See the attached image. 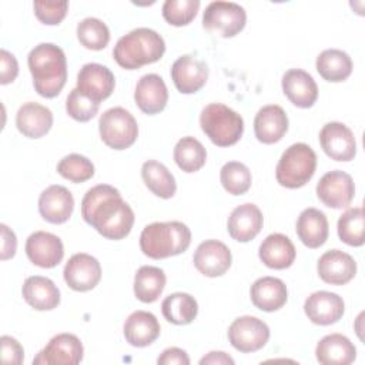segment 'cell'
I'll list each match as a JSON object with an SVG mask.
<instances>
[{
    "label": "cell",
    "instance_id": "1",
    "mask_svg": "<svg viewBox=\"0 0 365 365\" xmlns=\"http://www.w3.org/2000/svg\"><path fill=\"white\" fill-rule=\"evenodd\" d=\"M81 217L107 240L125 238L134 224L131 207L121 198L117 188L98 184L81 200Z\"/></svg>",
    "mask_w": 365,
    "mask_h": 365
},
{
    "label": "cell",
    "instance_id": "2",
    "mask_svg": "<svg viewBox=\"0 0 365 365\" xmlns=\"http://www.w3.org/2000/svg\"><path fill=\"white\" fill-rule=\"evenodd\" d=\"M34 90L46 98L60 94L67 80V60L61 47L53 43H40L27 57Z\"/></svg>",
    "mask_w": 365,
    "mask_h": 365
},
{
    "label": "cell",
    "instance_id": "3",
    "mask_svg": "<svg viewBox=\"0 0 365 365\" xmlns=\"http://www.w3.org/2000/svg\"><path fill=\"white\" fill-rule=\"evenodd\" d=\"M165 51L164 38L153 29L138 27L118 38L113 57L125 70H137L158 61Z\"/></svg>",
    "mask_w": 365,
    "mask_h": 365
},
{
    "label": "cell",
    "instance_id": "4",
    "mask_svg": "<svg viewBox=\"0 0 365 365\" xmlns=\"http://www.w3.org/2000/svg\"><path fill=\"white\" fill-rule=\"evenodd\" d=\"M191 244L190 228L180 221L153 222L140 235V248L153 259H163L184 252Z\"/></svg>",
    "mask_w": 365,
    "mask_h": 365
},
{
    "label": "cell",
    "instance_id": "5",
    "mask_svg": "<svg viewBox=\"0 0 365 365\" xmlns=\"http://www.w3.org/2000/svg\"><path fill=\"white\" fill-rule=\"evenodd\" d=\"M200 125L205 135L218 147L234 145L244 133L242 117L221 103H211L202 108Z\"/></svg>",
    "mask_w": 365,
    "mask_h": 365
},
{
    "label": "cell",
    "instance_id": "6",
    "mask_svg": "<svg viewBox=\"0 0 365 365\" xmlns=\"http://www.w3.org/2000/svg\"><path fill=\"white\" fill-rule=\"evenodd\" d=\"M315 168L314 150L305 143H295L282 153L275 168V178L285 188H299L312 178Z\"/></svg>",
    "mask_w": 365,
    "mask_h": 365
},
{
    "label": "cell",
    "instance_id": "7",
    "mask_svg": "<svg viewBox=\"0 0 365 365\" xmlns=\"http://www.w3.org/2000/svg\"><path fill=\"white\" fill-rule=\"evenodd\" d=\"M98 131L103 143L113 150H125L138 137V125L134 115L123 107L106 110L100 115Z\"/></svg>",
    "mask_w": 365,
    "mask_h": 365
},
{
    "label": "cell",
    "instance_id": "8",
    "mask_svg": "<svg viewBox=\"0 0 365 365\" xmlns=\"http://www.w3.org/2000/svg\"><path fill=\"white\" fill-rule=\"evenodd\" d=\"M245 23L244 7L232 1H211L202 14L204 29L218 31L222 37H234L245 27Z\"/></svg>",
    "mask_w": 365,
    "mask_h": 365
},
{
    "label": "cell",
    "instance_id": "9",
    "mask_svg": "<svg viewBox=\"0 0 365 365\" xmlns=\"http://www.w3.org/2000/svg\"><path fill=\"white\" fill-rule=\"evenodd\" d=\"M269 339L268 325L251 315L234 319L228 328V341L240 352H255Z\"/></svg>",
    "mask_w": 365,
    "mask_h": 365
},
{
    "label": "cell",
    "instance_id": "10",
    "mask_svg": "<svg viewBox=\"0 0 365 365\" xmlns=\"http://www.w3.org/2000/svg\"><path fill=\"white\" fill-rule=\"evenodd\" d=\"M355 195L352 177L341 170L328 171L317 184V197L329 208H346Z\"/></svg>",
    "mask_w": 365,
    "mask_h": 365
},
{
    "label": "cell",
    "instance_id": "11",
    "mask_svg": "<svg viewBox=\"0 0 365 365\" xmlns=\"http://www.w3.org/2000/svg\"><path fill=\"white\" fill-rule=\"evenodd\" d=\"M83 344L73 334H58L37 354L33 364L76 365L83 359Z\"/></svg>",
    "mask_w": 365,
    "mask_h": 365
},
{
    "label": "cell",
    "instance_id": "12",
    "mask_svg": "<svg viewBox=\"0 0 365 365\" xmlns=\"http://www.w3.org/2000/svg\"><path fill=\"white\" fill-rule=\"evenodd\" d=\"M319 143L328 157L335 161H351L356 154V141L352 130L342 123H327L319 131Z\"/></svg>",
    "mask_w": 365,
    "mask_h": 365
},
{
    "label": "cell",
    "instance_id": "13",
    "mask_svg": "<svg viewBox=\"0 0 365 365\" xmlns=\"http://www.w3.org/2000/svg\"><path fill=\"white\" fill-rule=\"evenodd\" d=\"M64 281L66 284L78 292L93 289L101 279L100 262L90 254L78 252L74 254L64 265Z\"/></svg>",
    "mask_w": 365,
    "mask_h": 365
},
{
    "label": "cell",
    "instance_id": "14",
    "mask_svg": "<svg viewBox=\"0 0 365 365\" xmlns=\"http://www.w3.org/2000/svg\"><path fill=\"white\" fill-rule=\"evenodd\" d=\"M114 86L115 78L111 70L98 63L84 64L77 74V88L97 104L111 96Z\"/></svg>",
    "mask_w": 365,
    "mask_h": 365
},
{
    "label": "cell",
    "instance_id": "15",
    "mask_svg": "<svg viewBox=\"0 0 365 365\" xmlns=\"http://www.w3.org/2000/svg\"><path fill=\"white\" fill-rule=\"evenodd\" d=\"M231 251L218 240L202 241L192 257L194 267L205 277L215 278L221 277L231 267Z\"/></svg>",
    "mask_w": 365,
    "mask_h": 365
},
{
    "label": "cell",
    "instance_id": "16",
    "mask_svg": "<svg viewBox=\"0 0 365 365\" xmlns=\"http://www.w3.org/2000/svg\"><path fill=\"white\" fill-rule=\"evenodd\" d=\"M26 254L34 265L54 268L64 257V247L57 235L47 231H36L26 241Z\"/></svg>",
    "mask_w": 365,
    "mask_h": 365
},
{
    "label": "cell",
    "instance_id": "17",
    "mask_svg": "<svg viewBox=\"0 0 365 365\" xmlns=\"http://www.w3.org/2000/svg\"><path fill=\"white\" fill-rule=\"evenodd\" d=\"M171 78L175 88L182 94H192L201 90L208 78V67L194 56L178 57L171 66Z\"/></svg>",
    "mask_w": 365,
    "mask_h": 365
},
{
    "label": "cell",
    "instance_id": "18",
    "mask_svg": "<svg viewBox=\"0 0 365 365\" xmlns=\"http://www.w3.org/2000/svg\"><path fill=\"white\" fill-rule=\"evenodd\" d=\"M345 311L344 299L329 291L312 292L304 304V312L308 319L317 325H331L338 322Z\"/></svg>",
    "mask_w": 365,
    "mask_h": 365
},
{
    "label": "cell",
    "instance_id": "19",
    "mask_svg": "<svg viewBox=\"0 0 365 365\" xmlns=\"http://www.w3.org/2000/svg\"><path fill=\"white\" fill-rule=\"evenodd\" d=\"M317 269L324 282L331 285H344L355 277L356 262L349 254L341 250H329L319 257Z\"/></svg>",
    "mask_w": 365,
    "mask_h": 365
},
{
    "label": "cell",
    "instance_id": "20",
    "mask_svg": "<svg viewBox=\"0 0 365 365\" xmlns=\"http://www.w3.org/2000/svg\"><path fill=\"white\" fill-rule=\"evenodd\" d=\"M73 210V194L63 185H50L38 197L40 215L51 224L66 222L71 217Z\"/></svg>",
    "mask_w": 365,
    "mask_h": 365
},
{
    "label": "cell",
    "instance_id": "21",
    "mask_svg": "<svg viewBox=\"0 0 365 365\" xmlns=\"http://www.w3.org/2000/svg\"><path fill=\"white\" fill-rule=\"evenodd\" d=\"M262 224L264 217L261 210L255 204L245 202L231 211L227 230L232 240L238 242H248L258 235Z\"/></svg>",
    "mask_w": 365,
    "mask_h": 365
},
{
    "label": "cell",
    "instance_id": "22",
    "mask_svg": "<svg viewBox=\"0 0 365 365\" xmlns=\"http://www.w3.org/2000/svg\"><path fill=\"white\" fill-rule=\"evenodd\" d=\"M134 100L138 108L148 115L163 111L168 101V90L163 77L154 73L143 76L135 86Z\"/></svg>",
    "mask_w": 365,
    "mask_h": 365
},
{
    "label": "cell",
    "instance_id": "23",
    "mask_svg": "<svg viewBox=\"0 0 365 365\" xmlns=\"http://www.w3.org/2000/svg\"><path fill=\"white\" fill-rule=\"evenodd\" d=\"M282 91L299 108H309L318 98V86L312 76L301 68H291L282 76Z\"/></svg>",
    "mask_w": 365,
    "mask_h": 365
},
{
    "label": "cell",
    "instance_id": "24",
    "mask_svg": "<svg viewBox=\"0 0 365 365\" xmlns=\"http://www.w3.org/2000/svg\"><path fill=\"white\" fill-rule=\"evenodd\" d=\"M288 131V117L282 107L277 104L264 106L254 118V133L264 144L278 143Z\"/></svg>",
    "mask_w": 365,
    "mask_h": 365
},
{
    "label": "cell",
    "instance_id": "25",
    "mask_svg": "<svg viewBox=\"0 0 365 365\" xmlns=\"http://www.w3.org/2000/svg\"><path fill=\"white\" fill-rule=\"evenodd\" d=\"M16 125L24 137L40 138L50 131L53 125V113L38 103H24L16 114Z\"/></svg>",
    "mask_w": 365,
    "mask_h": 365
},
{
    "label": "cell",
    "instance_id": "26",
    "mask_svg": "<svg viewBox=\"0 0 365 365\" xmlns=\"http://www.w3.org/2000/svg\"><path fill=\"white\" fill-rule=\"evenodd\" d=\"M160 324L154 314L147 311H134L124 322L123 332L125 341L137 348L148 346L160 336Z\"/></svg>",
    "mask_w": 365,
    "mask_h": 365
},
{
    "label": "cell",
    "instance_id": "27",
    "mask_svg": "<svg viewBox=\"0 0 365 365\" xmlns=\"http://www.w3.org/2000/svg\"><path fill=\"white\" fill-rule=\"evenodd\" d=\"M295 247L292 241L279 232L269 234L259 245L258 257L264 265L272 269L289 268L295 261Z\"/></svg>",
    "mask_w": 365,
    "mask_h": 365
},
{
    "label": "cell",
    "instance_id": "28",
    "mask_svg": "<svg viewBox=\"0 0 365 365\" xmlns=\"http://www.w3.org/2000/svg\"><path fill=\"white\" fill-rule=\"evenodd\" d=\"M252 304L265 312H274L282 308L288 299L287 285L275 277L258 278L250 289Z\"/></svg>",
    "mask_w": 365,
    "mask_h": 365
},
{
    "label": "cell",
    "instance_id": "29",
    "mask_svg": "<svg viewBox=\"0 0 365 365\" xmlns=\"http://www.w3.org/2000/svg\"><path fill=\"white\" fill-rule=\"evenodd\" d=\"M21 294L24 301L37 311H50L60 304L58 288L50 278L41 275L26 278Z\"/></svg>",
    "mask_w": 365,
    "mask_h": 365
},
{
    "label": "cell",
    "instance_id": "30",
    "mask_svg": "<svg viewBox=\"0 0 365 365\" xmlns=\"http://www.w3.org/2000/svg\"><path fill=\"white\" fill-rule=\"evenodd\" d=\"M315 356L324 365H348L356 358V348L342 334L325 335L315 348Z\"/></svg>",
    "mask_w": 365,
    "mask_h": 365
},
{
    "label": "cell",
    "instance_id": "31",
    "mask_svg": "<svg viewBox=\"0 0 365 365\" xmlns=\"http://www.w3.org/2000/svg\"><path fill=\"white\" fill-rule=\"evenodd\" d=\"M297 234L308 248H319L325 244L329 234L327 215L317 208H305L297 220Z\"/></svg>",
    "mask_w": 365,
    "mask_h": 365
},
{
    "label": "cell",
    "instance_id": "32",
    "mask_svg": "<svg viewBox=\"0 0 365 365\" xmlns=\"http://www.w3.org/2000/svg\"><path fill=\"white\" fill-rule=\"evenodd\" d=\"M315 67L324 80L341 83L351 76L352 60L348 53L339 48H327L318 54Z\"/></svg>",
    "mask_w": 365,
    "mask_h": 365
},
{
    "label": "cell",
    "instance_id": "33",
    "mask_svg": "<svg viewBox=\"0 0 365 365\" xmlns=\"http://www.w3.org/2000/svg\"><path fill=\"white\" fill-rule=\"evenodd\" d=\"M165 274L161 268L143 265L134 275V295L145 304H151L160 298L165 287Z\"/></svg>",
    "mask_w": 365,
    "mask_h": 365
},
{
    "label": "cell",
    "instance_id": "34",
    "mask_svg": "<svg viewBox=\"0 0 365 365\" xmlns=\"http://www.w3.org/2000/svg\"><path fill=\"white\" fill-rule=\"evenodd\" d=\"M141 177L147 188L160 198H171L177 191L174 175L170 170L155 160H148L141 167Z\"/></svg>",
    "mask_w": 365,
    "mask_h": 365
},
{
    "label": "cell",
    "instance_id": "35",
    "mask_svg": "<svg viewBox=\"0 0 365 365\" xmlns=\"http://www.w3.org/2000/svg\"><path fill=\"white\" fill-rule=\"evenodd\" d=\"M164 318L174 325L191 324L198 314L195 298L187 292H174L164 298L161 304Z\"/></svg>",
    "mask_w": 365,
    "mask_h": 365
},
{
    "label": "cell",
    "instance_id": "36",
    "mask_svg": "<svg viewBox=\"0 0 365 365\" xmlns=\"http://www.w3.org/2000/svg\"><path fill=\"white\" fill-rule=\"evenodd\" d=\"M174 161L184 173H195L204 167L207 151L194 137H182L174 147Z\"/></svg>",
    "mask_w": 365,
    "mask_h": 365
},
{
    "label": "cell",
    "instance_id": "37",
    "mask_svg": "<svg viewBox=\"0 0 365 365\" xmlns=\"http://www.w3.org/2000/svg\"><path fill=\"white\" fill-rule=\"evenodd\" d=\"M364 210L361 207L348 208L338 220L336 230L342 242L351 247L364 245Z\"/></svg>",
    "mask_w": 365,
    "mask_h": 365
},
{
    "label": "cell",
    "instance_id": "38",
    "mask_svg": "<svg viewBox=\"0 0 365 365\" xmlns=\"http://www.w3.org/2000/svg\"><path fill=\"white\" fill-rule=\"evenodd\" d=\"M220 180L224 190L231 195L245 194L252 182L250 168L240 161H228L220 171Z\"/></svg>",
    "mask_w": 365,
    "mask_h": 365
},
{
    "label": "cell",
    "instance_id": "39",
    "mask_svg": "<svg viewBox=\"0 0 365 365\" xmlns=\"http://www.w3.org/2000/svg\"><path fill=\"white\" fill-rule=\"evenodd\" d=\"M77 38L88 50H103L110 41V30L100 19L86 17L77 24Z\"/></svg>",
    "mask_w": 365,
    "mask_h": 365
},
{
    "label": "cell",
    "instance_id": "40",
    "mask_svg": "<svg viewBox=\"0 0 365 365\" xmlns=\"http://www.w3.org/2000/svg\"><path fill=\"white\" fill-rule=\"evenodd\" d=\"M57 173L63 178L77 184L84 182L94 175V165L81 154H68L58 161Z\"/></svg>",
    "mask_w": 365,
    "mask_h": 365
},
{
    "label": "cell",
    "instance_id": "41",
    "mask_svg": "<svg viewBox=\"0 0 365 365\" xmlns=\"http://www.w3.org/2000/svg\"><path fill=\"white\" fill-rule=\"evenodd\" d=\"M200 4V0H165L163 4V17L171 26H187L197 16Z\"/></svg>",
    "mask_w": 365,
    "mask_h": 365
},
{
    "label": "cell",
    "instance_id": "42",
    "mask_svg": "<svg viewBox=\"0 0 365 365\" xmlns=\"http://www.w3.org/2000/svg\"><path fill=\"white\" fill-rule=\"evenodd\" d=\"M98 106L96 101L84 96L77 87L70 91L66 100V111L76 121L86 123L91 120L98 113Z\"/></svg>",
    "mask_w": 365,
    "mask_h": 365
},
{
    "label": "cell",
    "instance_id": "43",
    "mask_svg": "<svg viewBox=\"0 0 365 365\" xmlns=\"http://www.w3.org/2000/svg\"><path fill=\"white\" fill-rule=\"evenodd\" d=\"M36 17L48 26H56L63 21L68 10V1H34Z\"/></svg>",
    "mask_w": 365,
    "mask_h": 365
},
{
    "label": "cell",
    "instance_id": "44",
    "mask_svg": "<svg viewBox=\"0 0 365 365\" xmlns=\"http://www.w3.org/2000/svg\"><path fill=\"white\" fill-rule=\"evenodd\" d=\"M1 344V361L3 364L20 365L24 359V349L20 342L9 335H3L0 338Z\"/></svg>",
    "mask_w": 365,
    "mask_h": 365
},
{
    "label": "cell",
    "instance_id": "45",
    "mask_svg": "<svg viewBox=\"0 0 365 365\" xmlns=\"http://www.w3.org/2000/svg\"><path fill=\"white\" fill-rule=\"evenodd\" d=\"M19 74V63L16 57L7 50H0V83L9 84L16 80Z\"/></svg>",
    "mask_w": 365,
    "mask_h": 365
},
{
    "label": "cell",
    "instance_id": "46",
    "mask_svg": "<svg viewBox=\"0 0 365 365\" xmlns=\"http://www.w3.org/2000/svg\"><path fill=\"white\" fill-rule=\"evenodd\" d=\"M157 362L160 365H188L190 358L184 349L171 346V348H167L163 351V354L158 356Z\"/></svg>",
    "mask_w": 365,
    "mask_h": 365
},
{
    "label": "cell",
    "instance_id": "47",
    "mask_svg": "<svg viewBox=\"0 0 365 365\" xmlns=\"http://www.w3.org/2000/svg\"><path fill=\"white\" fill-rule=\"evenodd\" d=\"M1 259L6 261L9 258H13L17 248V240L16 234L6 225L1 224Z\"/></svg>",
    "mask_w": 365,
    "mask_h": 365
},
{
    "label": "cell",
    "instance_id": "48",
    "mask_svg": "<svg viewBox=\"0 0 365 365\" xmlns=\"http://www.w3.org/2000/svg\"><path fill=\"white\" fill-rule=\"evenodd\" d=\"M200 364L201 365H204V364H212V365H232L234 364V359L228 355V354H225V352H221V351H212V352H210L208 355H205V356H202L201 359H200Z\"/></svg>",
    "mask_w": 365,
    "mask_h": 365
}]
</instances>
